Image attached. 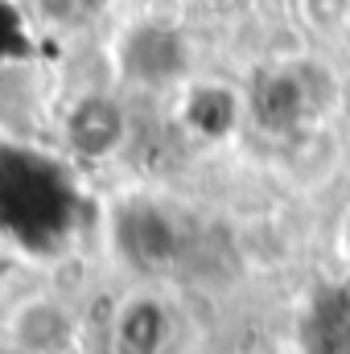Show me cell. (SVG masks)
<instances>
[{"label": "cell", "mask_w": 350, "mask_h": 354, "mask_svg": "<svg viewBox=\"0 0 350 354\" xmlns=\"http://www.w3.org/2000/svg\"><path fill=\"white\" fill-rule=\"evenodd\" d=\"M8 330H12V342L29 354H58L75 338L71 313L50 297H33V301L17 305L8 317Z\"/></svg>", "instance_id": "cell-2"}, {"label": "cell", "mask_w": 350, "mask_h": 354, "mask_svg": "<svg viewBox=\"0 0 350 354\" xmlns=\"http://www.w3.org/2000/svg\"><path fill=\"white\" fill-rule=\"evenodd\" d=\"M66 140L91 161L116 153L124 145V115H120V107L111 99H99V95L79 99L75 111L66 115Z\"/></svg>", "instance_id": "cell-3"}, {"label": "cell", "mask_w": 350, "mask_h": 354, "mask_svg": "<svg viewBox=\"0 0 350 354\" xmlns=\"http://www.w3.org/2000/svg\"><path fill=\"white\" fill-rule=\"evenodd\" d=\"M330 91H317L309 75H301V66H276L264 71L252 87L248 111L256 115V124L268 132H293L301 128L309 115H317L322 107H330Z\"/></svg>", "instance_id": "cell-1"}, {"label": "cell", "mask_w": 350, "mask_h": 354, "mask_svg": "<svg viewBox=\"0 0 350 354\" xmlns=\"http://www.w3.org/2000/svg\"><path fill=\"white\" fill-rule=\"evenodd\" d=\"M347 252H350V231H347Z\"/></svg>", "instance_id": "cell-7"}, {"label": "cell", "mask_w": 350, "mask_h": 354, "mask_svg": "<svg viewBox=\"0 0 350 354\" xmlns=\"http://www.w3.org/2000/svg\"><path fill=\"white\" fill-rule=\"evenodd\" d=\"M169 342V313L153 297H132L120 305L111 322L116 354H161Z\"/></svg>", "instance_id": "cell-4"}, {"label": "cell", "mask_w": 350, "mask_h": 354, "mask_svg": "<svg viewBox=\"0 0 350 354\" xmlns=\"http://www.w3.org/2000/svg\"><path fill=\"white\" fill-rule=\"evenodd\" d=\"M132 227H136V235H124V239H128V248H132L136 260L161 264V260L174 256V227H169L157 210H140V214L132 218Z\"/></svg>", "instance_id": "cell-5"}, {"label": "cell", "mask_w": 350, "mask_h": 354, "mask_svg": "<svg viewBox=\"0 0 350 354\" xmlns=\"http://www.w3.org/2000/svg\"><path fill=\"white\" fill-rule=\"evenodd\" d=\"M305 8H309V17H313V21L330 25V21H338V17L350 8V0H305Z\"/></svg>", "instance_id": "cell-6"}]
</instances>
